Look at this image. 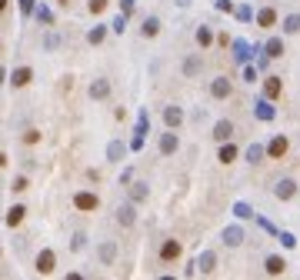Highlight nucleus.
I'll return each mask as SVG.
<instances>
[{
	"label": "nucleus",
	"mask_w": 300,
	"mask_h": 280,
	"mask_svg": "<svg viewBox=\"0 0 300 280\" xmlns=\"http://www.w3.org/2000/svg\"><path fill=\"white\" fill-rule=\"evenodd\" d=\"M173 147H177V140H173V137H164V153H170Z\"/></svg>",
	"instance_id": "412c9836"
},
{
	"label": "nucleus",
	"mask_w": 300,
	"mask_h": 280,
	"mask_svg": "<svg viewBox=\"0 0 300 280\" xmlns=\"http://www.w3.org/2000/svg\"><path fill=\"white\" fill-rule=\"evenodd\" d=\"M280 77H267V84H263V93H267V97H270V100H274V97H280Z\"/></svg>",
	"instance_id": "39448f33"
},
{
	"label": "nucleus",
	"mask_w": 300,
	"mask_h": 280,
	"mask_svg": "<svg viewBox=\"0 0 300 280\" xmlns=\"http://www.w3.org/2000/svg\"><path fill=\"white\" fill-rule=\"evenodd\" d=\"M167 124H180V110L170 107V110H167Z\"/></svg>",
	"instance_id": "f3484780"
},
{
	"label": "nucleus",
	"mask_w": 300,
	"mask_h": 280,
	"mask_svg": "<svg viewBox=\"0 0 300 280\" xmlns=\"http://www.w3.org/2000/svg\"><path fill=\"white\" fill-rule=\"evenodd\" d=\"M180 257V243L177 240H164V247H160V260H177Z\"/></svg>",
	"instance_id": "f03ea898"
},
{
	"label": "nucleus",
	"mask_w": 300,
	"mask_h": 280,
	"mask_svg": "<svg viewBox=\"0 0 300 280\" xmlns=\"http://www.w3.org/2000/svg\"><path fill=\"white\" fill-rule=\"evenodd\" d=\"M37 270L40 274H50V270H54V254H50V250H43L37 257Z\"/></svg>",
	"instance_id": "423d86ee"
},
{
	"label": "nucleus",
	"mask_w": 300,
	"mask_h": 280,
	"mask_svg": "<svg viewBox=\"0 0 300 280\" xmlns=\"http://www.w3.org/2000/svg\"><path fill=\"white\" fill-rule=\"evenodd\" d=\"M227 93H230V84H227V77H220L214 84V97H227Z\"/></svg>",
	"instance_id": "ddd939ff"
},
{
	"label": "nucleus",
	"mask_w": 300,
	"mask_h": 280,
	"mask_svg": "<svg viewBox=\"0 0 300 280\" xmlns=\"http://www.w3.org/2000/svg\"><path fill=\"white\" fill-rule=\"evenodd\" d=\"M283 267H287V263H283L280 257H270V260H267V274L277 277V274H283Z\"/></svg>",
	"instance_id": "1a4fd4ad"
},
{
	"label": "nucleus",
	"mask_w": 300,
	"mask_h": 280,
	"mask_svg": "<svg viewBox=\"0 0 300 280\" xmlns=\"http://www.w3.org/2000/svg\"><path fill=\"white\" fill-rule=\"evenodd\" d=\"M257 23H260V27H274V23H277V14H274V10L267 7V10H260V17H257Z\"/></svg>",
	"instance_id": "9d476101"
},
{
	"label": "nucleus",
	"mask_w": 300,
	"mask_h": 280,
	"mask_svg": "<svg viewBox=\"0 0 300 280\" xmlns=\"http://www.w3.org/2000/svg\"><path fill=\"white\" fill-rule=\"evenodd\" d=\"M267 50H270V57H280V50H283V47H280V43H277V40H274V43H270Z\"/></svg>",
	"instance_id": "4be33fe9"
},
{
	"label": "nucleus",
	"mask_w": 300,
	"mask_h": 280,
	"mask_svg": "<svg viewBox=\"0 0 300 280\" xmlns=\"http://www.w3.org/2000/svg\"><path fill=\"white\" fill-rule=\"evenodd\" d=\"M277 197H294V180H283V184H277Z\"/></svg>",
	"instance_id": "9b49d317"
},
{
	"label": "nucleus",
	"mask_w": 300,
	"mask_h": 280,
	"mask_svg": "<svg viewBox=\"0 0 300 280\" xmlns=\"http://www.w3.org/2000/svg\"><path fill=\"white\" fill-rule=\"evenodd\" d=\"M157 30H160V23H157L153 17H150V20H144V37H153Z\"/></svg>",
	"instance_id": "4468645a"
},
{
	"label": "nucleus",
	"mask_w": 300,
	"mask_h": 280,
	"mask_svg": "<svg viewBox=\"0 0 300 280\" xmlns=\"http://www.w3.org/2000/svg\"><path fill=\"white\" fill-rule=\"evenodd\" d=\"M267 153L280 160L283 153H287V137H274V140H270V147H267Z\"/></svg>",
	"instance_id": "20e7f679"
},
{
	"label": "nucleus",
	"mask_w": 300,
	"mask_h": 280,
	"mask_svg": "<svg viewBox=\"0 0 300 280\" xmlns=\"http://www.w3.org/2000/svg\"><path fill=\"white\" fill-rule=\"evenodd\" d=\"M30 67H20V70H14V74H10V84H14V87H27V84H30Z\"/></svg>",
	"instance_id": "7ed1b4c3"
},
{
	"label": "nucleus",
	"mask_w": 300,
	"mask_h": 280,
	"mask_svg": "<svg viewBox=\"0 0 300 280\" xmlns=\"http://www.w3.org/2000/svg\"><path fill=\"white\" fill-rule=\"evenodd\" d=\"M77 210H97L100 207V200H97V194H77Z\"/></svg>",
	"instance_id": "f257e3e1"
},
{
	"label": "nucleus",
	"mask_w": 300,
	"mask_h": 280,
	"mask_svg": "<svg viewBox=\"0 0 300 280\" xmlns=\"http://www.w3.org/2000/svg\"><path fill=\"white\" fill-rule=\"evenodd\" d=\"M23 214H27L23 207H10V210H7V227H17L20 220H23Z\"/></svg>",
	"instance_id": "0eeeda50"
},
{
	"label": "nucleus",
	"mask_w": 300,
	"mask_h": 280,
	"mask_svg": "<svg viewBox=\"0 0 300 280\" xmlns=\"http://www.w3.org/2000/svg\"><path fill=\"white\" fill-rule=\"evenodd\" d=\"M234 157H237V147H234V144H227V147H220V164H230Z\"/></svg>",
	"instance_id": "f8f14e48"
},
{
	"label": "nucleus",
	"mask_w": 300,
	"mask_h": 280,
	"mask_svg": "<svg viewBox=\"0 0 300 280\" xmlns=\"http://www.w3.org/2000/svg\"><path fill=\"white\" fill-rule=\"evenodd\" d=\"M107 7V0H90V14H100Z\"/></svg>",
	"instance_id": "2eb2a0df"
},
{
	"label": "nucleus",
	"mask_w": 300,
	"mask_h": 280,
	"mask_svg": "<svg viewBox=\"0 0 300 280\" xmlns=\"http://www.w3.org/2000/svg\"><path fill=\"white\" fill-rule=\"evenodd\" d=\"M287 30H290V34H297V30H300V17H290V20H287Z\"/></svg>",
	"instance_id": "dca6fc26"
},
{
	"label": "nucleus",
	"mask_w": 300,
	"mask_h": 280,
	"mask_svg": "<svg viewBox=\"0 0 300 280\" xmlns=\"http://www.w3.org/2000/svg\"><path fill=\"white\" fill-rule=\"evenodd\" d=\"M230 133H234V124H230V120H220L217 130H214V137H217V140H227Z\"/></svg>",
	"instance_id": "6e6552de"
},
{
	"label": "nucleus",
	"mask_w": 300,
	"mask_h": 280,
	"mask_svg": "<svg viewBox=\"0 0 300 280\" xmlns=\"http://www.w3.org/2000/svg\"><path fill=\"white\" fill-rule=\"evenodd\" d=\"M23 140H27V144H37L40 133H37V130H27V133H23Z\"/></svg>",
	"instance_id": "6ab92c4d"
},
{
	"label": "nucleus",
	"mask_w": 300,
	"mask_h": 280,
	"mask_svg": "<svg viewBox=\"0 0 300 280\" xmlns=\"http://www.w3.org/2000/svg\"><path fill=\"white\" fill-rule=\"evenodd\" d=\"M90 93H94V97H104V93H107V84H97V87H90Z\"/></svg>",
	"instance_id": "aec40b11"
},
{
	"label": "nucleus",
	"mask_w": 300,
	"mask_h": 280,
	"mask_svg": "<svg viewBox=\"0 0 300 280\" xmlns=\"http://www.w3.org/2000/svg\"><path fill=\"white\" fill-rule=\"evenodd\" d=\"M197 40H200V43H210V30L200 27V30H197Z\"/></svg>",
	"instance_id": "a211bd4d"
}]
</instances>
